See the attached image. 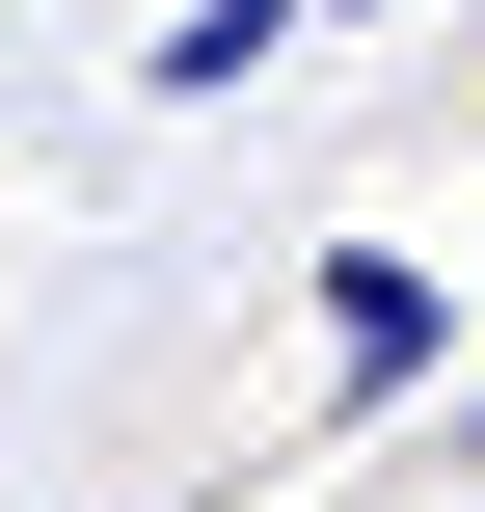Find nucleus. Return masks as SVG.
<instances>
[{
	"label": "nucleus",
	"mask_w": 485,
	"mask_h": 512,
	"mask_svg": "<svg viewBox=\"0 0 485 512\" xmlns=\"http://www.w3.org/2000/svg\"><path fill=\"white\" fill-rule=\"evenodd\" d=\"M324 378H351V405L432 378V270H324Z\"/></svg>",
	"instance_id": "1"
},
{
	"label": "nucleus",
	"mask_w": 485,
	"mask_h": 512,
	"mask_svg": "<svg viewBox=\"0 0 485 512\" xmlns=\"http://www.w3.org/2000/svg\"><path fill=\"white\" fill-rule=\"evenodd\" d=\"M297 27H324V0H189V27H162V54H135V81H162V108H216V81H270V54H297Z\"/></svg>",
	"instance_id": "2"
},
{
	"label": "nucleus",
	"mask_w": 485,
	"mask_h": 512,
	"mask_svg": "<svg viewBox=\"0 0 485 512\" xmlns=\"http://www.w3.org/2000/svg\"><path fill=\"white\" fill-rule=\"evenodd\" d=\"M432 512H485V459H432Z\"/></svg>",
	"instance_id": "3"
},
{
	"label": "nucleus",
	"mask_w": 485,
	"mask_h": 512,
	"mask_svg": "<svg viewBox=\"0 0 485 512\" xmlns=\"http://www.w3.org/2000/svg\"><path fill=\"white\" fill-rule=\"evenodd\" d=\"M459 459H485V405H459Z\"/></svg>",
	"instance_id": "4"
},
{
	"label": "nucleus",
	"mask_w": 485,
	"mask_h": 512,
	"mask_svg": "<svg viewBox=\"0 0 485 512\" xmlns=\"http://www.w3.org/2000/svg\"><path fill=\"white\" fill-rule=\"evenodd\" d=\"M324 27H351V0H324Z\"/></svg>",
	"instance_id": "5"
}]
</instances>
